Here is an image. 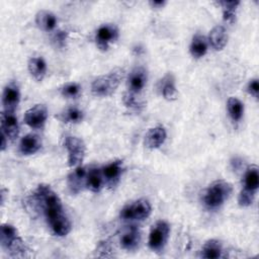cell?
Segmentation results:
<instances>
[{"label": "cell", "instance_id": "obj_1", "mask_svg": "<svg viewBox=\"0 0 259 259\" xmlns=\"http://www.w3.org/2000/svg\"><path fill=\"white\" fill-rule=\"evenodd\" d=\"M33 199L36 204L41 208L48 224L66 214L60 197L51 188L50 185H37L33 193Z\"/></svg>", "mask_w": 259, "mask_h": 259}, {"label": "cell", "instance_id": "obj_2", "mask_svg": "<svg viewBox=\"0 0 259 259\" xmlns=\"http://www.w3.org/2000/svg\"><path fill=\"white\" fill-rule=\"evenodd\" d=\"M124 71L121 68H114L107 74L98 76L91 84V92L95 96L105 97L111 95L118 87L123 78Z\"/></svg>", "mask_w": 259, "mask_h": 259}, {"label": "cell", "instance_id": "obj_3", "mask_svg": "<svg viewBox=\"0 0 259 259\" xmlns=\"http://www.w3.org/2000/svg\"><path fill=\"white\" fill-rule=\"evenodd\" d=\"M232 185L225 180H215L202 195L203 204L209 209H217L224 204L232 193Z\"/></svg>", "mask_w": 259, "mask_h": 259}, {"label": "cell", "instance_id": "obj_4", "mask_svg": "<svg viewBox=\"0 0 259 259\" xmlns=\"http://www.w3.org/2000/svg\"><path fill=\"white\" fill-rule=\"evenodd\" d=\"M151 210L150 202L145 198H140L124 205L119 212V217L123 221H143L151 214Z\"/></svg>", "mask_w": 259, "mask_h": 259}, {"label": "cell", "instance_id": "obj_5", "mask_svg": "<svg viewBox=\"0 0 259 259\" xmlns=\"http://www.w3.org/2000/svg\"><path fill=\"white\" fill-rule=\"evenodd\" d=\"M170 234V227L165 221H157L151 228L148 245L154 252H161L167 244Z\"/></svg>", "mask_w": 259, "mask_h": 259}, {"label": "cell", "instance_id": "obj_6", "mask_svg": "<svg viewBox=\"0 0 259 259\" xmlns=\"http://www.w3.org/2000/svg\"><path fill=\"white\" fill-rule=\"evenodd\" d=\"M64 144L68 152L69 166L74 168L81 166L86 153V146L83 140L74 136H68Z\"/></svg>", "mask_w": 259, "mask_h": 259}, {"label": "cell", "instance_id": "obj_7", "mask_svg": "<svg viewBox=\"0 0 259 259\" xmlns=\"http://www.w3.org/2000/svg\"><path fill=\"white\" fill-rule=\"evenodd\" d=\"M148 80V73L144 67L134 68L126 79V92L125 94L137 97L144 90ZM139 98V97H137Z\"/></svg>", "mask_w": 259, "mask_h": 259}, {"label": "cell", "instance_id": "obj_8", "mask_svg": "<svg viewBox=\"0 0 259 259\" xmlns=\"http://www.w3.org/2000/svg\"><path fill=\"white\" fill-rule=\"evenodd\" d=\"M119 31L115 24L104 23L98 27L95 33V42L100 51H107L118 38Z\"/></svg>", "mask_w": 259, "mask_h": 259}, {"label": "cell", "instance_id": "obj_9", "mask_svg": "<svg viewBox=\"0 0 259 259\" xmlns=\"http://www.w3.org/2000/svg\"><path fill=\"white\" fill-rule=\"evenodd\" d=\"M48 118V108L45 104H35L24 113V122L31 128L44 127Z\"/></svg>", "mask_w": 259, "mask_h": 259}, {"label": "cell", "instance_id": "obj_10", "mask_svg": "<svg viewBox=\"0 0 259 259\" xmlns=\"http://www.w3.org/2000/svg\"><path fill=\"white\" fill-rule=\"evenodd\" d=\"M20 101L19 87L15 82H9L3 89L2 104L4 111L14 112Z\"/></svg>", "mask_w": 259, "mask_h": 259}, {"label": "cell", "instance_id": "obj_11", "mask_svg": "<svg viewBox=\"0 0 259 259\" xmlns=\"http://www.w3.org/2000/svg\"><path fill=\"white\" fill-rule=\"evenodd\" d=\"M101 171H102L103 179L106 185L108 187L113 188L119 182L120 176L122 174V171H123L122 161L120 160L112 161L106 164L105 166H103L101 168Z\"/></svg>", "mask_w": 259, "mask_h": 259}, {"label": "cell", "instance_id": "obj_12", "mask_svg": "<svg viewBox=\"0 0 259 259\" xmlns=\"http://www.w3.org/2000/svg\"><path fill=\"white\" fill-rule=\"evenodd\" d=\"M1 133L10 141H13L18 137L19 124L14 112L4 110L1 112Z\"/></svg>", "mask_w": 259, "mask_h": 259}, {"label": "cell", "instance_id": "obj_13", "mask_svg": "<svg viewBox=\"0 0 259 259\" xmlns=\"http://www.w3.org/2000/svg\"><path fill=\"white\" fill-rule=\"evenodd\" d=\"M167 137L166 130L162 125H156L151 127L145 135L144 145L147 149L154 150L160 148L162 144L165 142Z\"/></svg>", "mask_w": 259, "mask_h": 259}, {"label": "cell", "instance_id": "obj_14", "mask_svg": "<svg viewBox=\"0 0 259 259\" xmlns=\"http://www.w3.org/2000/svg\"><path fill=\"white\" fill-rule=\"evenodd\" d=\"M87 169L83 166L75 167L74 170L68 175L67 185L72 194H77L85 186Z\"/></svg>", "mask_w": 259, "mask_h": 259}, {"label": "cell", "instance_id": "obj_15", "mask_svg": "<svg viewBox=\"0 0 259 259\" xmlns=\"http://www.w3.org/2000/svg\"><path fill=\"white\" fill-rule=\"evenodd\" d=\"M141 242V233L136 226L127 227L120 235V247L127 251H133L138 248Z\"/></svg>", "mask_w": 259, "mask_h": 259}, {"label": "cell", "instance_id": "obj_16", "mask_svg": "<svg viewBox=\"0 0 259 259\" xmlns=\"http://www.w3.org/2000/svg\"><path fill=\"white\" fill-rule=\"evenodd\" d=\"M103 183H104V179H103L101 168L94 167V166L90 167L87 170L85 187L92 192H98L102 188Z\"/></svg>", "mask_w": 259, "mask_h": 259}, {"label": "cell", "instance_id": "obj_17", "mask_svg": "<svg viewBox=\"0 0 259 259\" xmlns=\"http://www.w3.org/2000/svg\"><path fill=\"white\" fill-rule=\"evenodd\" d=\"M158 88L162 96L166 100L172 101L177 98V89L175 86V79L171 73H168L159 81Z\"/></svg>", "mask_w": 259, "mask_h": 259}, {"label": "cell", "instance_id": "obj_18", "mask_svg": "<svg viewBox=\"0 0 259 259\" xmlns=\"http://www.w3.org/2000/svg\"><path fill=\"white\" fill-rule=\"evenodd\" d=\"M41 147V140L35 134L25 135L19 143V152L23 155H32Z\"/></svg>", "mask_w": 259, "mask_h": 259}, {"label": "cell", "instance_id": "obj_19", "mask_svg": "<svg viewBox=\"0 0 259 259\" xmlns=\"http://www.w3.org/2000/svg\"><path fill=\"white\" fill-rule=\"evenodd\" d=\"M35 24L42 31H52L57 25V17L49 10H39L35 14Z\"/></svg>", "mask_w": 259, "mask_h": 259}, {"label": "cell", "instance_id": "obj_20", "mask_svg": "<svg viewBox=\"0 0 259 259\" xmlns=\"http://www.w3.org/2000/svg\"><path fill=\"white\" fill-rule=\"evenodd\" d=\"M210 46L215 51H222L228 41V34L224 26L217 25L214 26L208 34V39Z\"/></svg>", "mask_w": 259, "mask_h": 259}, {"label": "cell", "instance_id": "obj_21", "mask_svg": "<svg viewBox=\"0 0 259 259\" xmlns=\"http://www.w3.org/2000/svg\"><path fill=\"white\" fill-rule=\"evenodd\" d=\"M27 68L29 74L36 80L41 81L47 73V64L41 57H31L28 60Z\"/></svg>", "mask_w": 259, "mask_h": 259}, {"label": "cell", "instance_id": "obj_22", "mask_svg": "<svg viewBox=\"0 0 259 259\" xmlns=\"http://www.w3.org/2000/svg\"><path fill=\"white\" fill-rule=\"evenodd\" d=\"M259 187V171L256 165H251L247 168L244 176V188L250 192L256 193Z\"/></svg>", "mask_w": 259, "mask_h": 259}, {"label": "cell", "instance_id": "obj_23", "mask_svg": "<svg viewBox=\"0 0 259 259\" xmlns=\"http://www.w3.org/2000/svg\"><path fill=\"white\" fill-rule=\"evenodd\" d=\"M201 256L207 259H217L223 256V245L215 239L206 241L201 249Z\"/></svg>", "mask_w": 259, "mask_h": 259}, {"label": "cell", "instance_id": "obj_24", "mask_svg": "<svg viewBox=\"0 0 259 259\" xmlns=\"http://www.w3.org/2000/svg\"><path fill=\"white\" fill-rule=\"evenodd\" d=\"M190 54L193 58L199 59L203 57L207 52V39L204 35L197 33L192 37L190 47H189Z\"/></svg>", "mask_w": 259, "mask_h": 259}, {"label": "cell", "instance_id": "obj_25", "mask_svg": "<svg viewBox=\"0 0 259 259\" xmlns=\"http://www.w3.org/2000/svg\"><path fill=\"white\" fill-rule=\"evenodd\" d=\"M17 230L9 224H2L0 228V243L1 246L6 250L16 239H18Z\"/></svg>", "mask_w": 259, "mask_h": 259}, {"label": "cell", "instance_id": "obj_26", "mask_svg": "<svg viewBox=\"0 0 259 259\" xmlns=\"http://www.w3.org/2000/svg\"><path fill=\"white\" fill-rule=\"evenodd\" d=\"M227 109L229 115L234 121H238L242 118L244 113V104L237 97L231 96L227 101Z\"/></svg>", "mask_w": 259, "mask_h": 259}, {"label": "cell", "instance_id": "obj_27", "mask_svg": "<svg viewBox=\"0 0 259 259\" xmlns=\"http://www.w3.org/2000/svg\"><path fill=\"white\" fill-rule=\"evenodd\" d=\"M84 113L78 107H68L60 115L59 118L66 123H78L83 120Z\"/></svg>", "mask_w": 259, "mask_h": 259}, {"label": "cell", "instance_id": "obj_28", "mask_svg": "<svg viewBox=\"0 0 259 259\" xmlns=\"http://www.w3.org/2000/svg\"><path fill=\"white\" fill-rule=\"evenodd\" d=\"M223 10V18L227 22L233 23L236 18L237 8L240 5L239 1H220L218 3Z\"/></svg>", "mask_w": 259, "mask_h": 259}, {"label": "cell", "instance_id": "obj_29", "mask_svg": "<svg viewBox=\"0 0 259 259\" xmlns=\"http://www.w3.org/2000/svg\"><path fill=\"white\" fill-rule=\"evenodd\" d=\"M61 95L65 98L74 99L77 98L81 93V86L76 82H68L60 88Z\"/></svg>", "mask_w": 259, "mask_h": 259}, {"label": "cell", "instance_id": "obj_30", "mask_svg": "<svg viewBox=\"0 0 259 259\" xmlns=\"http://www.w3.org/2000/svg\"><path fill=\"white\" fill-rule=\"evenodd\" d=\"M254 196H255V193L250 192L245 189H242L239 194V197H238L239 205H241L243 207H247V206L251 205L254 200Z\"/></svg>", "mask_w": 259, "mask_h": 259}, {"label": "cell", "instance_id": "obj_31", "mask_svg": "<svg viewBox=\"0 0 259 259\" xmlns=\"http://www.w3.org/2000/svg\"><path fill=\"white\" fill-rule=\"evenodd\" d=\"M247 92L252 95L255 98H258V92H259V83L258 79H252L247 84Z\"/></svg>", "mask_w": 259, "mask_h": 259}, {"label": "cell", "instance_id": "obj_32", "mask_svg": "<svg viewBox=\"0 0 259 259\" xmlns=\"http://www.w3.org/2000/svg\"><path fill=\"white\" fill-rule=\"evenodd\" d=\"M66 39H67V32L66 31H61V30L57 31L55 33L54 37H53V40L55 41V44L60 48L64 47V45L66 42Z\"/></svg>", "mask_w": 259, "mask_h": 259}, {"label": "cell", "instance_id": "obj_33", "mask_svg": "<svg viewBox=\"0 0 259 259\" xmlns=\"http://www.w3.org/2000/svg\"><path fill=\"white\" fill-rule=\"evenodd\" d=\"M165 3H166L165 1H151L150 5L153 8H162L165 5Z\"/></svg>", "mask_w": 259, "mask_h": 259}, {"label": "cell", "instance_id": "obj_34", "mask_svg": "<svg viewBox=\"0 0 259 259\" xmlns=\"http://www.w3.org/2000/svg\"><path fill=\"white\" fill-rule=\"evenodd\" d=\"M1 150L2 151H4L5 150V148H6V140H8L7 138H6V136L4 135V134H2L1 133Z\"/></svg>", "mask_w": 259, "mask_h": 259}, {"label": "cell", "instance_id": "obj_35", "mask_svg": "<svg viewBox=\"0 0 259 259\" xmlns=\"http://www.w3.org/2000/svg\"><path fill=\"white\" fill-rule=\"evenodd\" d=\"M5 192H6V190L4 188H2L1 189V205H3L5 202Z\"/></svg>", "mask_w": 259, "mask_h": 259}]
</instances>
